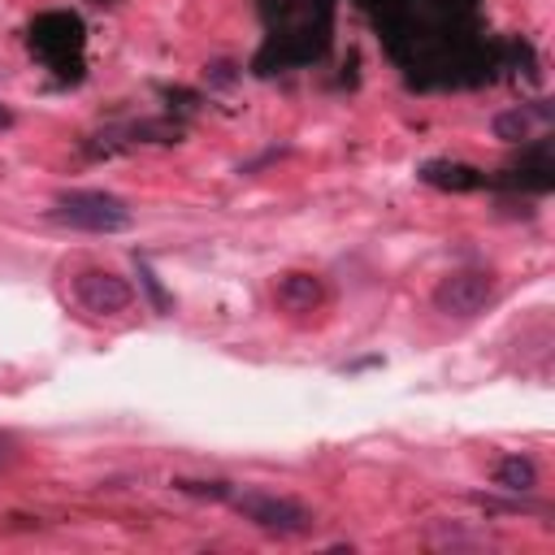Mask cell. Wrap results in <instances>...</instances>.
<instances>
[{
	"mask_svg": "<svg viewBox=\"0 0 555 555\" xmlns=\"http://www.w3.org/2000/svg\"><path fill=\"white\" fill-rule=\"evenodd\" d=\"M225 503H230L243 520H251L256 529L278 533V538H304V533L317 529L312 507L299 503V499H291V494H273V490H256V486H251V490H230Z\"/></svg>",
	"mask_w": 555,
	"mask_h": 555,
	"instance_id": "cell-1",
	"label": "cell"
},
{
	"mask_svg": "<svg viewBox=\"0 0 555 555\" xmlns=\"http://www.w3.org/2000/svg\"><path fill=\"white\" fill-rule=\"evenodd\" d=\"M52 217L87 234H121L134 225V212L126 208V199L108 191H61L52 204Z\"/></svg>",
	"mask_w": 555,
	"mask_h": 555,
	"instance_id": "cell-2",
	"label": "cell"
},
{
	"mask_svg": "<svg viewBox=\"0 0 555 555\" xmlns=\"http://www.w3.org/2000/svg\"><path fill=\"white\" fill-rule=\"evenodd\" d=\"M499 291V278L490 269H477V264H464V269H451L438 286H434V308L442 317H455V321H468L477 317Z\"/></svg>",
	"mask_w": 555,
	"mask_h": 555,
	"instance_id": "cell-3",
	"label": "cell"
},
{
	"mask_svg": "<svg viewBox=\"0 0 555 555\" xmlns=\"http://www.w3.org/2000/svg\"><path fill=\"white\" fill-rule=\"evenodd\" d=\"M74 299L91 317H117V312H126L134 304V286L113 269H82L74 278Z\"/></svg>",
	"mask_w": 555,
	"mask_h": 555,
	"instance_id": "cell-4",
	"label": "cell"
},
{
	"mask_svg": "<svg viewBox=\"0 0 555 555\" xmlns=\"http://www.w3.org/2000/svg\"><path fill=\"white\" fill-rule=\"evenodd\" d=\"M273 299H278V308H286V312H312V308L321 304V278H317V273H304V269H291V273L278 278Z\"/></svg>",
	"mask_w": 555,
	"mask_h": 555,
	"instance_id": "cell-5",
	"label": "cell"
},
{
	"mask_svg": "<svg viewBox=\"0 0 555 555\" xmlns=\"http://www.w3.org/2000/svg\"><path fill=\"white\" fill-rule=\"evenodd\" d=\"M416 173H421V182H429L438 191H477L486 182V173L464 160H425Z\"/></svg>",
	"mask_w": 555,
	"mask_h": 555,
	"instance_id": "cell-6",
	"label": "cell"
},
{
	"mask_svg": "<svg viewBox=\"0 0 555 555\" xmlns=\"http://www.w3.org/2000/svg\"><path fill=\"white\" fill-rule=\"evenodd\" d=\"M494 486L507 490V494H529V490L538 486V464H533L529 455L512 451V455H503V460L494 464Z\"/></svg>",
	"mask_w": 555,
	"mask_h": 555,
	"instance_id": "cell-7",
	"label": "cell"
},
{
	"mask_svg": "<svg viewBox=\"0 0 555 555\" xmlns=\"http://www.w3.org/2000/svg\"><path fill=\"white\" fill-rule=\"evenodd\" d=\"M490 130H494V139H503V143H525V139H529V113H525V108H503V113H494Z\"/></svg>",
	"mask_w": 555,
	"mask_h": 555,
	"instance_id": "cell-8",
	"label": "cell"
},
{
	"mask_svg": "<svg viewBox=\"0 0 555 555\" xmlns=\"http://www.w3.org/2000/svg\"><path fill=\"white\" fill-rule=\"evenodd\" d=\"M173 486H178L182 494H199V499H221V503H225V494L234 490L230 481H186V477H182V481H173Z\"/></svg>",
	"mask_w": 555,
	"mask_h": 555,
	"instance_id": "cell-9",
	"label": "cell"
},
{
	"mask_svg": "<svg viewBox=\"0 0 555 555\" xmlns=\"http://www.w3.org/2000/svg\"><path fill=\"white\" fill-rule=\"evenodd\" d=\"M17 460V438L13 434H0V468H9Z\"/></svg>",
	"mask_w": 555,
	"mask_h": 555,
	"instance_id": "cell-10",
	"label": "cell"
},
{
	"mask_svg": "<svg viewBox=\"0 0 555 555\" xmlns=\"http://www.w3.org/2000/svg\"><path fill=\"white\" fill-rule=\"evenodd\" d=\"M9 121H13V113H9V108H0V126H9Z\"/></svg>",
	"mask_w": 555,
	"mask_h": 555,
	"instance_id": "cell-11",
	"label": "cell"
}]
</instances>
